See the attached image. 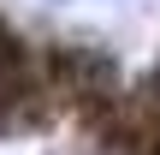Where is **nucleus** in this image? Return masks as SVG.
Returning <instances> with one entry per match:
<instances>
[{"label":"nucleus","instance_id":"obj_1","mask_svg":"<svg viewBox=\"0 0 160 155\" xmlns=\"http://www.w3.org/2000/svg\"><path fill=\"white\" fill-rule=\"evenodd\" d=\"M48 72L65 84V96H83V102H107L119 90V66L95 48H53Z\"/></svg>","mask_w":160,"mask_h":155}]
</instances>
